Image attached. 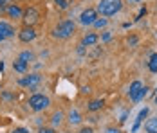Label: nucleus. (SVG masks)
<instances>
[{
  "label": "nucleus",
  "mask_w": 157,
  "mask_h": 133,
  "mask_svg": "<svg viewBox=\"0 0 157 133\" xmlns=\"http://www.w3.org/2000/svg\"><path fill=\"white\" fill-rule=\"evenodd\" d=\"M121 9H123V0H99L96 6L98 15L103 16V18L116 16Z\"/></svg>",
  "instance_id": "nucleus-1"
},
{
  "label": "nucleus",
  "mask_w": 157,
  "mask_h": 133,
  "mask_svg": "<svg viewBox=\"0 0 157 133\" xmlns=\"http://www.w3.org/2000/svg\"><path fill=\"white\" fill-rule=\"evenodd\" d=\"M74 31H76V24L72 22V20H69V18H65L62 20L54 31H52V34H54V38H60V40H67V38H71L72 34H74Z\"/></svg>",
  "instance_id": "nucleus-2"
},
{
  "label": "nucleus",
  "mask_w": 157,
  "mask_h": 133,
  "mask_svg": "<svg viewBox=\"0 0 157 133\" xmlns=\"http://www.w3.org/2000/svg\"><path fill=\"white\" fill-rule=\"evenodd\" d=\"M29 108H31L33 112H44V110H47L49 104H51V99H49L47 95H44V94H33L31 97H29Z\"/></svg>",
  "instance_id": "nucleus-3"
},
{
  "label": "nucleus",
  "mask_w": 157,
  "mask_h": 133,
  "mask_svg": "<svg viewBox=\"0 0 157 133\" xmlns=\"http://www.w3.org/2000/svg\"><path fill=\"white\" fill-rule=\"evenodd\" d=\"M38 18H40L38 9L31 6V7H27V9L24 11V15H22V22H24V25H27V27H34V24L38 22Z\"/></svg>",
  "instance_id": "nucleus-4"
},
{
  "label": "nucleus",
  "mask_w": 157,
  "mask_h": 133,
  "mask_svg": "<svg viewBox=\"0 0 157 133\" xmlns=\"http://www.w3.org/2000/svg\"><path fill=\"white\" fill-rule=\"evenodd\" d=\"M98 11H96L94 7H87L85 11H81V15H79V24L81 25H85V27H89V25H92L96 20H98Z\"/></svg>",
  "instance_id": "nucleus-5"
},
{
  "label": "nucleus",
  "mask_w": 157,
  "mask_h": 133,
  "mask_svg": "<svg viewBox=\"0 0 157 133\" xmlns=\"http://www.w3.org/2000/svg\"><path fill=\"white\" fill-rule=\"evenodd\" d=\"M42 83V76L40 74H29V76H24L20 79V87H29V88H34Z\"/></svg>",
  "instance_id": "nucleus-6"
},
{
  "label": "nucleus",
  "mask_w": 157,
  "mask_h": 133,
  "mask_svg": "<svg viewBox=\"0 0 157 133\" xmlns=\"http://www.w3.org/2000/svg\"><path fill=\"white\" fill-rule=\"evenodd\" d=\"M18 38H20V42H24V43H29L33 42L34 38H36V31L34 27H27V25H24L20 32H18Z\"/></svg>",
  "instance_id": "nucleus-7"
},
{
  "label": "nucleus",
  "mask_w": 157,
  "mask_h": 133,
  "mask_svg": "<svg viewBox=\"0 0 157 133\" xmlns=\"http://www.w3.org/2000/svg\"><path fill=\"white\" fill-rule=\"evenodd\" d=\"M143 85L139 79H136V81H132L130 83V88H128V97H130V101L132 103H136V99H137V95H139V92L143 90Z\"/></svg>",
  "instance_id": "nucleus-8"
},
{
  "label": "nucleus",
  "mask_w": 157,
  "mask_h": 133,
  "mask_svg": "<svg viewBox=\"0 0 157 133\" xmlns=\"http://www.w3.org/2000/svg\"><path fill=\"white\" fill-rule=\"evenodd\" d=\"M99 42V34L98 32H87L85 36H83V40H81V45L83 47H92Z\"/></svg>",
  "instance_id": "nucleus-9"
},
{
  "label": "nucleus",
  "mask_w": 157,
  "mask_h": 133,
  "mask_svg": "<svg viewBox=\"0 0 157 133\" xmlns=\"http://www.w3.org/2000/svg\"><path fill=\"white\" fill-rule=\"evenodd\" d=\"M6 15L9 16V18H15V20H20V18H22V15H24V11H22V7H20L18 4H11V6L7 7Z\"/></svg>",
  "instance_id": "nucleus-10"
},
{
  "label": "nucleus",
  "mask_w": 157,
  "mask_h": 133,
  "mask_svg": "<svg viewBox=\"0 0 157 133\" xmlns=\"http://www.w3.org/2000/svg\"><path fill=\"white\" fill-rule=\"evenodd\" d=\"M0 34H2L4 38H11V36L15 34L13 25H11V24H7V22H0Z\"/></svg>",
  "instance_id": "nucleus-11"
},
{
  "label": "nucleus",
  "mask_w": 157,
  "mask_h": 133,
  "mask_svg": "<svg viewBox=\"0 0 157 133\" xmlns=\"http://www.w3.org/2000/svg\"><path fill=\"white\" fill-rule=\"evenodd\" d=\"M67 120H69L72 126H78V124H81L83 117H81V113H79L78 110H71V112H69V115H67Z\"/></svg>",
  "instance_id": "nucleus-12"
},
{
  "label": "nucleus",
  "mask_w": 157,
  "mask_h": 133,
  "mask_svg": "<svg viewBox=\"0 0 157 133\" xmlns=\"http://www.w3.org/2000/svg\"><path fill=\"white\" fill-rule=\"evenodd\" d=\"M144 131L146 133H157V117H148L144 120Z\"/></svg>",
  "instance_id": "nucleus-13"
},
{
  "label": "nucleus",
  "mask_w": 157,
  "mask_h": 133,
  "mask_svg": "<svg viewBox=\"0 0 157 133\" xmlns=\"http://www.w3.org/2000/svg\"><path fill=\"white\" fill-rule=\"evenodd\" d=\"M27 67H29V65H27L25 61H22V59H18V58L13 61V70H15V72L25 74V72H27Z\"/></svg>",
  "instance_id": "nucleus-14"
},
{
  "label": "nucleus",
  "mask_w": 157,
  "mask_h": 133,
  "mask_svg": "<svg viewBox=\"0 0 157 133\" xmlns=\"http://www.w3.org/2000/svg\"><path fill=\"white\" fill-rule=\"evenodd\" d=\"M63 119H65L63 112H54V113H52L51 122H52V128H54V130H56L58 126H62V124H63Z\"/></svg>",
  "instance_id": "nucleus-15"
},
{
  "label": "nucleus",
  "mask_w": 157,
  "mask_h": 133,
  "mask_svg": "<svg viewBox=\"0 0 157 133\" xmlns=\"http://www.w3.org/2000/svg\"><path fill=\"white\" fill-rule=\"evenodd\" d=\"M103 104H105V103H103V99H92L90 103L87 104V110L94 113V112H99V110L103 108Z\"/></svg>",
  "instance_id": "nucleus-16"
},
{
  "label": "nucleus",
  "mask_w": 157,
  "mask_h": 133,
  "mask_svg": "<svg viewBox=\"0 0 157 133\" xmlns=\"http://www.w3.org/2000/svg\"><path fill=\"white\" fill-rule=\"evenodd\" d=\"M148 112H150V108H143L141 112L137 113V117H136V122L134 124H137V126H141V122H144V119H148Z\"/></svg>",
  "instance_id": "nucleus-17"
},
{
  "label": "nucleus",
  "mask_w": 157,
  "mask_h": 133,
  "mask_svg": "<svg viewBox=\"0 0 157 133\" xmlns=\"http://www.w3.org/2000/svg\"><path fill=\"white\" fill-rule=\"evenodd\" d=\"M148 70L152 74H157V52H154L150 56V59H148Z\"/></svg>",
  "instance_id": "nucleus-18"
},
{
  "label": "nucleus",
  "mask_w": 157,
  "mask_h": 133,
  "mask_svg": "<svg viewBox=\"0 0 157 133\" xmlns=\"http://www.w3.org/2000/svg\"><path fill=\"white\" fill-rule=\"evenodd\" d=\"M107 25H109V18H103V16H98V20L92 24L94 29H105Z\"/></svg>",
  "instance_id": "nucleus-19"
},
{
  "label": "nucleus",
  "mask_w": 157,
  "mask_h": 133,
  "mask_svg": "<svg viewBox=\"0 0 157 133\" xmlns=\"http://www.w3.org/2000/svg\"><path fill=\"white\" fill-rule=\"evenodd\" d=\"M18 59H22V61H25V63L29 65V63H31L33 59H34V54H33L31 50H24V52H20Z\"/></svg>",
  "instance_id": "nucleus-20"
},
{
  "label": "nucleus",
  "mask_w": 157,
  "mask_h": 133,
  "mask_svg": "<svg viewBox=\"0 0 157 133\" xmlns=\"http://www.w3.org/2000/svg\"><path fill=\"white\" fill-rule=\"evenodd\" d=\"M54 6H56V9H60V11H67V9H69V2H67V0H54Z\"/></svg>",
  "instance_id": "nucleus-21"
},
{
  "label": "nucleus",
  "mask_w": 157,
  "mask_h": 133,
  "mask_svg": "<svg viewBox=\"0 0 157 133\" xmlns=\"http://www.w3.org/2000/svg\"><path fill=\"white\" fill-rule=\"evenodd\" d=\"M9 6H11V0H0V15H4Z\"/></svg>",
  "instance_id": "nucleus-22"
},
{
  "label": "nucleus",
  "mask_w": 157,
  "mask_h": 133,
  "mask_svg": "<svg viewBox=\"0 0 157 133\" xmlns=\"http://www.w3.org/2000/svg\"><path fill=\"white\" fill-rule=\"evenodd\" d=\"M137 42H139V38H137V36H134V34L126 38V45H130V47H136V45H137Z\"/></svg>",
  "instance_id": "nucleus-23"
},
{
  "label": "nucleus",
  "mask_w": 157,
  "mask_h": 133,
  "mask_svg": "<svg viewBox=\"0 0 157 133\" xmlns=\"http://www.w3.org/2000/svg\"><path fill=\"white\" fill-rule=\"evenodd\" d=\"M78 133H94V128L92 126H81Z\"/></svg>",
  "instance_id": "nucleus-24"
},
{
  "label": "nucleus",
  "mask_w": 157,
  "mask_h": 133,
  "mask_svg": "<svg viewBox=\"0 0 157 133\" xmlns=\"http://www.w3.org/2000/svg\"><path fill=\"white\" fill-rule=\"evenodd\" d=\"M110 38H112V34H110L109 31H103V34H101V42H109Z\"/></svg>",
  "instance_id": "nucleus-25"
},
{
  "label": "nucleus",
  "mask_w": 157,
  "mask_h": 133,
  "mask_svg": "<svg viewBox=\"0 0 157 133\" xmlns=\"http://www.w3.org/2000/svg\"><path fill=\"white\" fill-rule=\"evenodd\" d=\"M105 133H121V130L116 128V126H109V128L105 130Z\"/></svg>",
  "instance_id": "nucleus-26"
},
{
  "label": "nucleus",
  "mask_w": 157,
  "mask_h": 133,
  "mask_svg": "<svg viewBox=\"0 0 157 133\" xmlns=\"http://www.w3.org/2000/svg\"><path fill=\"white\" fill-rule=\"evenodd\" d=\"M38 133H56V130H54V128H45V126H44V128L38 130Z\"/></svg>",
  "instance_id": "nucleus-27"
},
{
  "label": "nucleus",
  "mask_w": 157,
  "mask_h": 133,
  "mask_svg": "<svg viewBox=\"0 0 157 133\" xmlns=\"http://www.w3.org/2000/svg\"><path fill=\"white\" fill-rule=\"evenodd\" d=\"M13 133H29V130H27V128H16Z\"/></svg>",
  "instance_id": "nucleus-28"
},
{
  "label": "nucleus",
  "mask_w": 157,
  "mask_h": 133,
  "mask_svg": "<svg viewBox=\"0 0 157 133\" xmlns=\"http://www.w3.org/2000/svg\"><path fill=\"white\" fill-rule=\"evenodd\" d=\"M143 15H146V7H143L141 11H139V15H137V18H136V20H139V18H141Z\"/></svg>",
  "instance_id": "nucleus-29"
},
{
  "label": "nucleus",
  "mask_w": 157,
  "mask_h": 133,
  "mask_svg": "<svg viewBox=\"0 0 157 133\" xmlns=\"http://www.w3.org/2000/svg\"><path fill=\"white\" fill-rule=\"evenodd\" d=\"M81 94H90V87H83L81 88Z\"/></svg>",
  "instance_id": "nucleus-30"
},
{
  "label": "nucleus",
  "mask_w": 157,
  "mask_h": 133,
  "mask_svg": "<svg viewBox=\"0 0 157 133\" xmlns=\"http://www.w3.org/2000/svg\"><path fill=\"white\" fill-rule=\"evenodd\" d=\"M130 4H139V2H143V0H128Z\"/></svg>",
  "instance_id": "nucleus-31"
},
{
  "label": "nucleus",
  "mask_w": 157,
  "mask_h": 133,
  "mask_svg": "<svg viewBox=\"0 0 157 133\" xmlns=\"http://www.w3.org/2000/svg\"><path fill=\"white\" fill-rule=\"evenodd\" d=\"M4 40H6V38H4V36H2V34H0V43H2V42H4Z\"/></svg>",
  "instance_id": "nucleus-32"
},
{
  "label": "nucleus",
  "mask_w": 157,
  "mask_h": 133,
  "mask_svg": "<svg viewBox=\"0 0 157 133\" xmlns=\"http://www.w3.org/2000/svg\"><path fill=\"white\" fill-rule=\"evenodd\" d=\"M154 101H155V104H157V94H155V97H154Z\"/></svg>",
  "instance_id": "nucleus-33"
}]
</instances>
